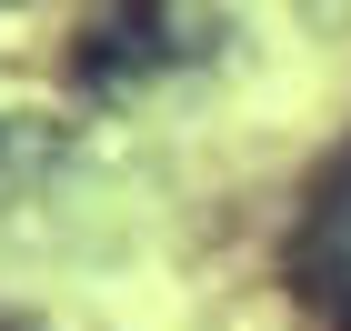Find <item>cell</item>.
I'll use <instances>...</instances> for the list:
<instances>
[{
    "instance_id": "1",
    "label": "cell",
    "mask_w": 351,
    "mask_h": 331,
    "mask_svg": "<svg viewBox=\"0 0 351 331\" xmlns=\"http://www.w3.org/2000/svg\"><path fill=\"white\" fill-rule=\"evenodd\" d=\"M221 10L211 0H110L101 21L81 30V51H71V71H81V90H101V101H121V90L161 81V71H191V60L221 51Z\"/></svg>"
},
{
    "instance_id": "2",
    "label": "cell",
    "mask_w": 351,
    "mask_h": 331,
    "mask_svg": "<svg viewBox=\"0 0 351 331\" xmlns=\"http://www.w3.org/2000/svg\"><path fill=\"white\" fill-rule=\"evenodd\" d=\"M291 291L322 302V311L351 302V151L311 181V201H301V221H291Z\"/></svg>"
},
{
    "instance_id": "3",
    "label": "cell",
    "mask_w": 351,
    "mask_h": 331,
    "mask_svg": "<svg viewBox=\"0 0 351 331\" xmlns=\"http://www.w3.org/2000/svg\"><path fill=\"white\" fill-rule=\"evenodd\" d=\"M331 331H351V302H341V311H331Z\"/></svg>"
},
{
    "instance_id": "4",
    "label": "cell",
    "mask_w": 351,
    "mask_h": 331,
    "mask_svg": "<svg viewBox=\"0 0 351 331\" xmlns=\"http://www.w3.org/2000/svg\"><path fill=\"white\" fill-rule=\"evenodd\" d=\"M0 331H10V321H0Z\"/></svg>"
}]
</instances>
